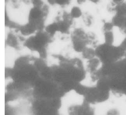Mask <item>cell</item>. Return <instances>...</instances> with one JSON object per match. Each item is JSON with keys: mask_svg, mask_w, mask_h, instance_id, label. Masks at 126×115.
Returning a JSON list of instances; mask_svg holds the SVG:
<instances>
[{"mask_svg": "<svg viewBox=\"0 0 126 115\" xmlns=\"http://www.w3.org/2000/svg\"><path fill=\"white\" fill-rule=\"evenodd\" d=\"M102 65V61L97 56L86 61L85 67L87 74H91L97 72L100 70Z\"/></svg>", "mask_w": 126, "mask_h": 115, "instance_id": "1", "label": "cell"}, {"mask_svg": "<svg viewBox=\"0 0 126 115\" xmlns=\"http://www.w3.org/2000/svg\"><path fill=\"white\" fill-rule=\"evenodd\" d=\"M80 54L81 58L86 61L90 60L96 56L95 48L89 46L85 48Z\"/></svg>", "mask_w": 126, "mask_h": 115, "instance_id": "2", "label": "cell"}, {"mask_svg": "<svg viewBox=\"0 0 126 115\" xmlns=\"http://www.w3.org/2000/svg\"><path fill=\"white\" fill-rule=\"evenodd\" d=\"M68 13L71 18L75 20L81 19L84 12L80 6L75 4L71 7Z\"/></svg>", "mask_w": 126, "mask_h": 115, "instance_id": "3", "label": "cell"}, {"mask_svg": "<svg viewBox=\"0 0 126 115\" xmlns=\"http://www.w3.org/2000/svg\"><path fill=\"white\" fill-rule=\"evenodd\" d=\"M81 19L84 26L87 28H90L93 26L95 22L94 16L89 13L84 12Z\"/></svg>", "mask_w": 126, "mask_h": 115, "instance_id": "4", "label": "cell"}, {"mask_svg": "<svg viewBox=\"0 0 126 115\" xmlns=\"http://www.w3.org/2000/svg\"><path fill=\"white\" fill-rule=\"evenodd\" d=\"M102 33L104 43L108 45H114L115 42V34L114 30L103 32Z\"/></svg>", "mask_w": 126, "mask_h": 115, "instance_id": "5", "label": "cell"}, {"mask_svg": "<svg viewBox=\"0 0 126 115\" xmlns=\"http://www.w3.org/2000/svg\"><path fill=\"white\" fill-rule=\"evenodd\" d=\"M115 27L111 22V21H105L103 22L102 26V32L107 31L114 30Z\"/></svg>", "mask_w": 126, "mask_h": 115, "instance_id": "6", "label": "cell"}, {"mask_svg": "<svg viewBox=\"0 0 126 115\" xmlns=\"http://www.w3.org/2000/svg\"><path fill=\"white\" fill-rule=\"evenodd\" d=\"M105 115H121V112L117 108H112L107 110Z\"/></svg>", "mask_w": 126, "mask_h": 115, "instance_id": "7", "label": "cell"}, {"mask_svg": "<svg viewBox=\"0 0 126 115\" xmlns=\"http://www.w3.org/2000/svg\"><path fill=\"white\" fill-rule=\"evenodd\" d=\"M120 45L121 48H123L124 50L126 51V37L125 36L124 38H123L122 41H121Z\"/></svg>", "mask_w": 126, "mask_h": 115, "instance_id": "8", "label": "cell"}, {"mask_svg": "<svg viewBox=\"0 0 126 115\" xmlns=\"http://www.w3.org/2000/svg\"><path fill=\"white\" fill-rule=\"evenodd\" d=\"M76 4L81 6L82 5H84V4L88 2L87 0H75Z\"/></svg>", "mask_w": 126, "mask_h": 115, "instance_id": "9", "label": "cell"}, {"mask_svg": "<svg viewBox=\"0 0 126 115\" xmlns=\"http://www.w3.org/2000/svg\"><path fill=\"white\" fill-rule=\"evenodd\" d=\"M88 2L94 5H97L100 4L102 0H87Z\"/></svg>", "mask_w": 126, "mask_h": 115, "instance_id": "10", "label": "cell"}, {"mask_svg": "<svg viewBox=\"0 0 126 115\" xmlns=\"http://www.w3.org/2000/svg\"><path fill=\"white\" fill-rule=\"evenodd\" d=\"M125 0H109V1L112 3H114L116 4H118L122 2Z\"/></svg>", "mask_w": 126, "mask_h": 115, "instance_id": "11", "label": "cell"}, {"mask_svg": "<svg viewBox=\"0 0 126 115\" xmlns=\"http://www.w3.org/2000/svg\"><path fill=\"white\" fill-rule=\"evenodd\" d=\"M123 59H124L126 61V51H125V54L124 57Z\"/></svg>", "mask_w": 126, "mask_h": 115, "instance_id": "12", "label": "cell"}, {"mask_svg": "<svg viewBox=\"0 0 126 115\" xmlns=\"http://www.w3.org/2000/svg\"><path fill=\"white\" fill-rule=\"evenodd\" d=\"M125 36L126 37V35H125Z\"/></svg>", "mask_w": 126, "mask_h": 115, "instance_id": "13", "label": "cell"}]
</instances>
